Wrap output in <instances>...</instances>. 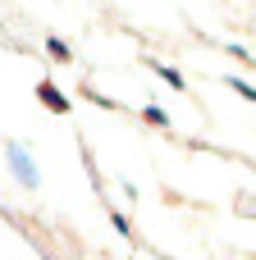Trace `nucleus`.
Here are the masks:
<instances>
[{
    "label": "nucleus",
    "mask_w": 256,
    "mask_h": 260,
    "mask_svg": "<svg viewBox=\"0 0 256 260\" xmlns=\"http://www.w3.org/2000/svg\"><path fill=\"white\" fill-rule=\"evenodd\" d=\"M41 101H46V105H50V110H69V105H64V101H60V91H55V87H50V82H41Z\"/></svg>",
    "instance_id": "nucleus-1"
}]
</instances>
